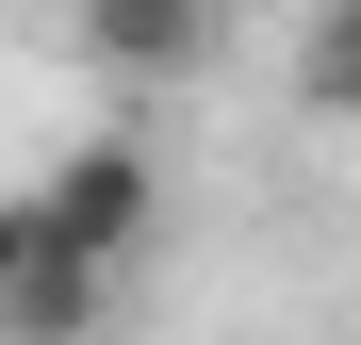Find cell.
<instances>
[{"label":"cell","mask_w":361,"mask_h":345,"mask_svg":"<svg viewBox=\"0 0 361 345\" xmlns=\"http://www.w3.org/2000/svg\"><path fill=\"white\" fill-rule=\"evenodd\" d=\"M295 83H312L329 115H361V0H329V17L295 33Z\"/></svg>","instance_id":"cell-4"},{"label":"cell","mask_w":361,"mask_h":345,"mask_svg":"<svg viewBox=\"0 0 361 345\" xmlns=\"http://www.w3.org/2000/svg\"><path fill=\"white\" fill-rule=\"evenodd\" d=\"M99 49H115V66H197V49H214V17H164V0H115V17H82Z\"/></svg>","instance_id":"cell-3"},{"label":"cell","mask_w":361,"mask_h":345,"mask_svg":"<svg viewBox=\"0 0 361 345\" xmlns=\"http://www.w3.org/2000/svg\"><path fill=\"white\" fill-rule=\"evenodd\" d=\"M0 279H17V198H0Z\"/></svg>","instance_id":"cell-5"},{"label":"cell","mask_w":361,"mask_h":345,"mask_svg":"<svg viewBox=\"0 0 361 345\" xmlns=\"http://www.w3.org/2000/svg\"><path fill=\"white\" fill-rule=\"evenodd\" d=\"M99 313H115V279H66V263L0 279V345H99Z\"/></svg>","instance_id":"cell-2"},{"label":"cell","mask_w":361,"mask_h":345,"mask_svg":"<svg viewBox=\"0 0 361 345\" xmlns=\"http://www.w3.org/2000/svg\"><path fill=\"white\" fill-rule=\"evenodd\" d=\"M164 230V181H148V148L132 132H82L49 181H17V263H66V279H115Z\"/></svg>","instance_id":"cell-1"}]
</instances>
